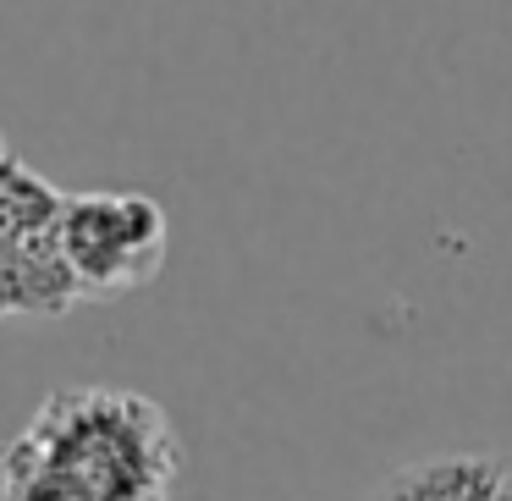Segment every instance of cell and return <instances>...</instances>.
Listing matches in <instances>:
<instances>
[{
  "label": "cell",
  "instance_id": "obj_1",
  "mask_svg": "<svg viewBox=\"0 0 512 501\" xmlns=\"http://www.w3.org/2000/svg\"><path fill=\"white\" fill-rule=\"evenodd\" d=\"M182 446L138 391H56L6 446L0 501H171Z\"/></svg>",
  "mask_w": 512,
  "mask_h": 501
},
{
  "label": "cell",
  "instance_id": "obj_2",
  "mask_svg": "<svg viewBox=\"0 0 512 501\" xmlns=\"http://www.w3.org/2000/svg\"><path fill=\"white\" fill-rule=\"evenodd\" d=\"M67 193L34 166H0V320H56L83 298L61 254Z\"/></svg>",
  "mask_w": 512,
  "mask_h": 501
},
{
  "label": "cell",
  "instance_id": "obj_3",
  "mask_svg": "<svg viewBox=\"0 0 512 501\" xmlns=\"http://www.w3.org/2000/svg\"><path fill=\"white\" fill-rule=\"evenodd\" d=\"M171 221L149 193H67L61 254L83 298H127L166 265Z\"/></svg>",
  "mask_w": 512,
  "mask_h": 501
},
{
  "label": "cell",
  "instance_id": "obj_4",
  "mask_svg": "<svg viewBox=\"0 0 512 501\" xmlns=\"http://www.w3.org/2000/svg\"><path fill=\"white\" fill-rule=\"evenodd\" d=\"M507 457H424V463L391 468L369 501H501L507 490Z\"/></svg>",
  "mask_w": 512,
  "mask_h": 501
},
{
  "label": "cell",
  "instance_id": "obj_5",
  "mask_svg": "<svg viewBox=\"0 0 512 501\" xmlns=\"http://www.w3.org/2000/svg\"><path fill=\"white\" fill-rule=\"evenodd\" d=\"M0 166H12V144H6V133H0Z\"/></svg>",
  "mask_w": 512,
  "mask_h": 501
}]
</instances>
